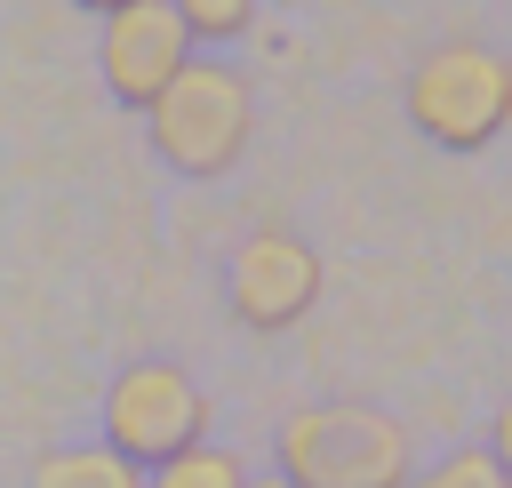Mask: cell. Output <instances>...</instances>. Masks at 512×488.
Here are the masks:
<instances>
[{"label":"cell","instance_id":"obj_1","mask_svg":"<svg viewBox=\"0 0 512 488\" xmlns=\"http://www.w3.org/2000/svg\"><path fill=\"white\" fill-rule=\"evenodd\" d=\"M280 472L304 488H400L416 472L408 424L360 400H320L280 424Z\"/></svg>","mask_w":512,"mask_h":488},{"label":"cell","instance_id":"obj_2","mask_svg":"<svg viewBox=\"0 0 512 488\" xmlns=\"http://www.w3.org/2000/svg\"><path fill=\"white\" fill-rule=\"evenodd\" d=\"M144 120H152V152L176 176H224V168H240V152L256 136V96L232 64L184 56V72L144 104Z\"/></svg>","mask_w":512,"mask_h":488},{"label":"cell","instance_id":"obj_3","mask_svg":"<svg viewBox=\"0 0 512 488\" xmlns=\"http://www.w3.org/2000/svg\"><path fill=\"white\" fill-rule=\"evenodd\" d=\"M408 120L440 152H480L512 128V64L496 48L448 40L408 72Z\"/></svg>","mask_w":512,"mask_h":488},{"label":"cell","instance_id":"obj_4","mask_svg":"<svg viewBox=\"0 0 512 488\" xmlns=\"http://www.w3.org/2000/svg\"><path fill=\"white\" fill-rule=\"evenodd\" d=\"M104 440L152 472L160 456L208 440V392H200L176 360H136V368H120L112 392H104Z\"/></svg>","mask_w":512,"mask_h":488},{"label":"cell","instance_id":"obj_5","mask_svg":"<svg viewBox=\"0 0 512 488\" xmlns=\"http://www.w3.org/2000/svg\"><path fill=\"white\" fill-rule=\"evenodd\" d=\"M224 304H232L240 328L280 336V328H296V320L320 304V256H312L296 232H248V240L232 248Z\"/></svg>","mask_w":512,"mask_h":488},{"label":"cell","instance_id":"obj_6","mask_svg":"<svg viewBox=\"0 0 512 488\" xmlns=\"http://www.w3.org/2000/svg\"><path fill=\"white\" fill-rule=\"evenodd\" d=\"M184 56H192V32L176 24L168 0H128V8L104 16V88H112L120 104L144 112V104L184 72Z\"/></svg>","mask_w":512,"mask_h":488},{"label":"cell","instance_id":"obj_7","mask_svg":"<svg viewBox=\"0 0 512 488\" xmlns=\"http://www.w3.org/2000/svg\"><path fill=\"white\" fill-rule=\"evenodd\" d=\"M32 488H144V464L120 456L112 440H96V448H48L32 464Z\"/></svg>","mask_w":512,"mask_h":488},{"label":"cell","instance_id":"obj_8","mask_svg":"<svg viewBox=\"0 0 512 488\" xmlns=\"http://www.w3.org/2000/svg\"><path fill=\"white\" fill-rule=\"evenodd\" d=\"M240 480H248V464L232 448H208V440H192L144 472V488H240Z\"/></svg>","mask_w":512,"mask_h":488},{"label":"cell","instance_id":"obj_9","mask_svg":"<svg viewBox=\"0 0 512 488\" xmlns=\"http://www.w3.org/2000/svg\"><path fill=\"white\" fill-rule=\"evenodd\" d=\"M176 8V24L192 32V48L208 40V48H224V40H240L248 24H256V0H168Z\"/></svg>","mask_w":512,"mask_h":488},{"label":"cell","instance_id":"obj_10","mask_svg":"<svg viewBox=\"0 0 512 488\" xmlns=\"http://www.w3.org/2000/svg\"><path fill=\"white\" fill-rule=\"evenodd\" d=\"M400 488H512V472H504L488 448H456V456H440V464L408 472Z\"/></svg>","mask_w":512,"mask_h":488},{"label":"cell","instance_id":"obj_11","mask_svg":"<svg viewBox=\"0 0 512 488\" xmlns=\"http://www.w3.org/2000/svg\"><path fill=\"white\" fill-rule=\"evenodd\" d=\"M488 456H496V464H504V472H512V400H504V408H496V432H488Z\"/></svg>","mask_w":512,"mask_h":488},{"label":"cell","instance_id":"obj_12","mask_svg":"<svg viewBox=\"0 0 512 488\" xmlns=\"http://www.w3.org/2000/svg\"><path fill=\"white\" fill-rule=\"evenodd\" d=\"M240 488H304V480H288V472H248Z\"/></svg>","mask_w":512,"mask_h":488},{"label":"cell","instance_id":"obj_13","mask_svg":"<svg viewBox=\"0 0 512 488\" xmlns=\"http://www.w3.org/2000/svg\"><path fill=\"white\" fill-rule=\"evenodd\" d=\"M72 8H96V16H112V8H128V0H72Z\"/></svg>","mask_w":512,"mask_h":488}]
</instances>
